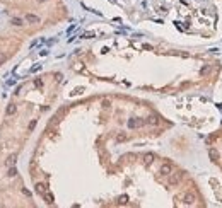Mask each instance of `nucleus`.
Returning a JSON list of instances; mask_svg holds the SVG:
<instances>
[{"label": "nucleus", "instance_id": "1", "mask_svg": "<svg viewBox=\"0 0 222 208\" xmlns=\"http://www.w3.org/2000/svg\"><path fill=\"white\" fill-rule=\"evenodd\" d=\"M60 84L62 75L58 72H50L17 87L0 126V189L7 191L10 179H19L14 169L17 152L31 135L38 118L55 102Z\"/></svg>", "mask_w": 222, "mask_h": 208}, {"label": "nucleus", "instance_id": "2", "mask_svg": "<svg viewBox=\"0 0 222 208\" xmlns=\"http://www.w3.org/2000/svg\"><path fill=\"white\" fill-rule=\"evenodd\" d=\"M9 14L12 27L24 36L55 26L67 17L63 0H0Z\"/></svg>", "mask_w": 222, "mask_h": 208}, {"label": "nucleus", "instance_id": "3", "mask_svg": "<svg viewBox=\"0 0 222 208\" xmlns=\"http://www.w3.org/2000/svg\"><path fill=\"white\" fill-rule=\"evenodd\" d=\"M22 44H24V34L14 29H10L9 33L2 31L0 33V67L12 60L21 51Z\"/></svg>", "mask_w": 222, "mask_h": 208}]
</instances>
